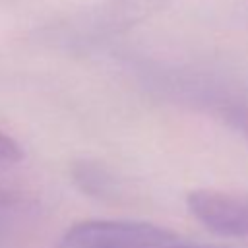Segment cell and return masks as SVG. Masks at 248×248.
Segmentation results:
<instances>
[{"mask_svg": "<svg viewBox=\"0 0 248 248\" xmlns=\"http://www.w3.org/2000/svg\"><path fill=\"white\" fill-rule=\"evenodd\" d=\"M190 213L209 231L227 238H248V194L194 190L186 198Z\"/></svg>", "mask_w": 248, "mask_h": 248, "instance_id": "2", "label": "cell"}, {"mask_svg": "<svg viewBox=\"0 0 248 248\" xmlns=\"http://www.w3.org/2000/svg\"><path fill=\"white\" fill-rule=\"evenodd\" d=\"M56 248H225L202 244L178 232L143 221L89 219L74 223Z\"/></svg>", "mask_w": 248, "mask_h": 248, "instance_id": "1", "label": "cell"}, {"mask_svg": "<svg viewBox=\"0 0 248 248\" xmlns=\"http://www.w3.org/2000/svg\"><path fill=\"white\" fill-rule=\"evenodd\" d=\"M23 157L21 145L4 130H0V174H4L8 169L16 167Z\"/></svg>", "mask_w": 248, "mask_h": 248, "instance_id": "6", "label": "cell"}, {"mask_svg": "<svg viewBox=\"0 0 248 248\" xmlns=\"http://www.w3.org/2000/svg\"><path fill=\"white\" fill-rule=\"evenodd\" d=\"M39 205L16 190H0V248H19L35 231Z\"/></svg>", "mask_w": 248, "mask_h": 248, "instance_id": "3", "label": "cell"}, {"mask_svg": "<svg viewBox=\"0 0 248 248\" xmlns=\"http://www.w3.org/2000/svg\"><path fill=\"white\" fill-rule=\"evenodd\" d=\"M72 176H74V182L78 184V188L81 192H85L87 196L105 200V198H114L118 192L116 178L101 165L87 163V161L78 163L72 169Z\"/></svg>", "mask_w": 248, "mask_h": 248, "instance_id": "4", "label": "cell"}, {"mask_svg": "<svg viewBox=\"0 0 248 248\" xmlns=\"http://www.w3.org/2000/svg\"><path fill=\"white\" fill-rule=\"evenodd\" d=\"M219 114L227 120L231 128H234L248 141V105L246 103H225L221 105Z\"/></svg>", "mask_w": 248, "mask_h": 248, "instance_id": "5", "label": "cell"}]
</instances>
